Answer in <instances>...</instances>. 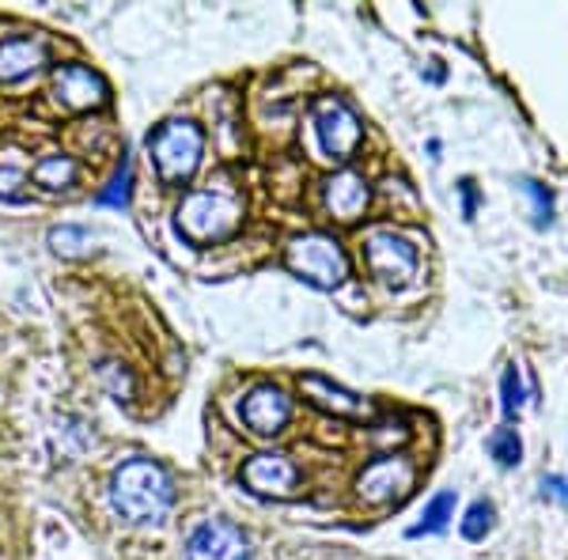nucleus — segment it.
I'll return each instance as SVG.
<instances>
[{
    "mask_svg": "<svg viewBox=\"0 0 568 560\" xmlns=\"http://www.w3.org/2000/svg\"><path fill=\"white\" fill-rule=\"evenodd\" d=\"M284 265H288L296 277H304L315 288H337L345 277H349V262H345V251L323 232L300 235L288 243L284 251Z\"/></svg>",
    "mask_w": 568,
    "mask_h": 560,
    "instance_id": "f03ea898",
    "label": "nucleus"
},
{
    "mask_svg": "<svg viewBox=\"0 0 568 560\" xmlns=\"http://www.w3.org/2000/svg\"><path fill=\"white\" fill-rule=\"evenodd\" d=\"M125 197H130V160H122V171L110 182L106 194H99V201H103V205H125Z\"/></svg>",
    "mask_w": 568,
    "mask_h": 560,
    "instance_id": "4be33fe9",
    "label": "nucleus"
},
{
    "mask_svg": "<svg viewBox=\"0 0 568 560\" xmlns=\"http://www.w3.org/2000/svg\"><path fill=\"white\" fill-rule=\"evenodd\" d=\"M155 171L168 186H182L201 163V130L194 122H168L149 141Z\"/></svg>",
    "mask_w": 568,
    "mask_h": 560,
    "instance_id": "20e7f679",
    "label": "nucleus"
},
{
    "mask_svg": "<svg viewBox=\"0 0 568 560\" xmlns=\"http://www.w3.org/2000/svg\"><path fill=\"white\" fill-rule=\"evenodd\" d=\"M361 254H364L368 273L383 284L402 288V284H409L417 277V246L409 243V238L394 235V232H372L368 238H364Z\"/></svg>",
    "mask_w": 568,
    "mask_h": 560,
    "instance_id": "423d86ee",
    "label": "nucleus"
},
{
    "mask_svg": "<svg viewBox=\"0 0 568 560\" xmlns=\"http://www.w3.org/2000/svg\"><path fill=\"white\" fill-rule=\"evenodd\" d=\"M493 516H497V511H493L489 500H474L470 511H466V519H463V538L481 541L493 530Z\"/></svg>",
    "mask_w": 568,
    "mask_h": 560,
    "instance_id": "a211bd4d",
    "label": "nucleus"
},
{
    "mask_svg": "<svg viewBox=\"0 0 568 560\" xmlns=\"http://www.w3.org/2000/svg\"><path fill=\"white\" fill-rule=\"evenodd\" d=\"M542 496H549V500H561L568 508V481H565V477H557V474L542 477Z\"/></svg>",
    "mask_w": 568,
    "mask_h": 560,
    "instance_id": "5701e85b",
    "label": "nucleus"
},
{
    "mask_svg": "<svg viewBox=\"0 0 568 560\" xmlns=\"http://www.w3.org/2000/svg\"><path fill=\"white\" fill-rule=\"evenodd\" d=\"M240 201L220 194V190H197L182 201L179 208V227L186 238L194 243H216V238H227L240 227Z\"/></svg>",
    "mask_w": 568,
    "mask_h": 560,
    "instance_id": "7ed1b4c3",
    "label": "nucleus"
},
{
    "mask_svg": "<svg viewBox=\"0 0 568 560\" xmlns=\"http://www.w3.org/2000/svg\"><path fill=\"white\" fill-rule=\"evenodd\" d=\"M45 61L42 45L31 39H8L0 42V84H12V80L27 77Z\"/></svg>",
    "mask_w": 568,
    "mask_h": 560,
    "instance_id": "4468645a",
    "label": "nucleus"
},
{
    "mask_svg": "<svg viewBox=\"0 0 568 560\" xmlns=\"http://www.w3.org/2000/svg\"><path fill=\"white\" fill-rule=\"evenodd\" d=\"M243 485L251 489L254 496H292L300 485V470L288 455H277V451H262V455H251L243 462Z\"/></svg>",
    "mask_w": 568,
    "mask_h": 560,
    "instance_id": "1a4fd4ad",
    "label": "nucleus"
},
{
    "mask_svg": "<svg viewBox=\"0 0 568 560\" xmlns=\"http://www.w3.org/2000/svg\"><path fill=\"white\" fill-rule=\"evenodd\" d=\"M414 481H417V470L409 458L383 455V458H375L372 466H364L361 481H356V496H361L368 508H390V503L406 500Z\"/></svg>",
    "mask_w": 568,
    "mask_h": 560,
    "instance_id": "39448f33",
    "label": "nucleus"
},
{
    "mask_svg": "<svg viewBox=\"0 0 568 560\" xmlns=\"http://www.w3.org/2000/svg\"><path fill=\"white\" fill-rule=\"evenodd\" d=\"M53 91L58 99L72 110H91L106 103V80L99 72H91L88 65H61L53 72Z\"/></svg>",
    "mask_w": 568,
    "mask_h": 560,
    "instance_id": "9b49d317",
    "label": "nucleus"
},
{
    "mask_svg": "<svg viewBox=\"0 0 568 560\" xmlns=\"http://www.w3.org/2000/svg\"><path fill=\"white\" fill-rule=\"evenodd\" d=\"M16 186H23V174L20 171H0V194H4V197H20V194H16Z\"/></svg>",
    "mask_w": 568,
    "mask_h": 560,
    "instance_id": "393cba45",
    "label": "nucleus"
},
{
    "mask_svg": "<svg viewBox=\"0 0 568 560\" xmlns=\"http://www.w3.org/2000/svg\"><path fill=\"white\" fill-rule=\"evenodd\" d=\"M500 406H504V417L508 420H516L519 417V409H524V379H519V367L511 364L508 371H504V379H500Z\"/></svg>",
    "mask_w": 568,
    "mask_h": 560,
    "instance_id": "6ab92c4d",
    "label": "nucleus"
},
{
    "mask_svg": "<svg viewBox=\"0 0 568 560\" xmlns=\"http://www.w3.org/2000/svg\"><path fill=\"white\" fill-rule=\"evenodd\" d=\"M326 208L337 224H356L368 208V182L356 171H337L326 182Z\"/></svg>",
    "mask_w": 568,
    "mask_h": 560,
    "instance_id": "f8f14e48",
    "label": "nucleus"
},
{
    "mask_svg": "<svg viewBox=\"0 0 568 560\" xmlns=\"http://www.w3.org/2000/svg\"><path fill=\"white\" fill-rule=\"evenodd\" d=\"M50 243L58 254H84L91 246V235L84 227H58V232H50Z\"/></svg>",
    "mask_w": 568,
    "mask_h": 560,
    "instance_id": "aec40b11",
    "label": "nucleus"
},
{
    "mask_svg": "<svg viewBox=\"0 0 568 560\" xmlns=\"http://www.w3.org/2000/svg\"><path fill=\"white\" fill-rule=\"evenodd\" d=\"M524 190H527V197L535 201V224L546 227L549 220H554V197H549V190L542 186V182H535V179H527Z\"/></svg>",
    "mask_w": 568,
    "mask_h": 560,
    "instance_id": "412c9836",
    "label": "nucleus"
},
{
    "mask_svg": "<svg viewBox=\"0 0 568 560\" xmlns=\"http://www.w3.org/2000/svg\"><path fill=\"white\" fill-rule=\"evenodd\" d=\"M489 455L497 458V466H504V470H511V466H519V458H524V444H519L516 428H497L489 436Z\"/></svg>",
    "mask_w": 568,
    "mask_h": 560,
    "instance_id": "f3484780",
    "label": "nucleus"
},
{
    "mask_svg": "<svg viewBox=\"0 0 568 560\" xmlns=\"http://www.w3.org/2000/svg\"><path fill=\"white\" fill-rule=\"evenodd\" d=\"M72 179H77V163L69 155H45L39 167H34V182L45 190H65Z\"/></svg>",
    "mask_w": 568,
    "mask_h": 560,
    "instance_id": "dca6fc26",
    "label": "nucleus"
},
{
    "mask_svg": "<svg viewBox=\"0 0 568 560\" xmlns=\"http://www.w3.org/2000/svg\"><path fill=\"white\" fill-rule=\"evenodd\" d=\"M459 194H463V216H466V220H474V213H478V190H474V182H470V179H463V182H459Z\"/></svg>",
    "mask_w": 568,
    "mask_h": 560,
    "instance_id": "b1692460",
    "label": "nucleus"
},
{
    "mask_svg": "<svg viewBox=\"0 0 568 560\" xmlns=\"http://www.w3.org/2000/svg\"><path fill=\"white\" fill-rule=\"evenodd\" d=\"M292 417V401L288 394L273 383H262L243 398V425L254 431V436H277V431L288 425Z\"/></svg>",
    "mask_w": 568,
    "mask_h": 560,
    "instance_id": "9d476101",
    "label": "nucleus"
},
{
    "mask_svg": "<svg viewBox=\"0 0 568 560\" xmlns=\"http://www.w3.org/2000/svg\"><path fill=\"white\" fill-rule=\"evenodd\" d=\"M447 519H455V492H436L428 500L425 516H420L417 527H409V538H420V534H439L447 527Z\"/></svg>",
    "mask_w": 568,
    "mask_h": 560,
    "instance_id": "2eb2a0df",
    "label": "nucleus"
},
{
    "mask_svg": "<svg viewBox=\"0 0 568 560\" xmlns=\"http://www.w3.org/2000/svg\"><path fill=\"white\" fill-rule=\"evenodd\" d=\"M110 500L118 516L130 522H160L175 500V485L168 470L152 458H130L110 477Z\"/></svg>",
    "mask_w": 568,
    "mask_h": 560,
    "instance_id": "f257e3e1",
    "label": "nucleus"
},
{
    "mask_svg": "<svg viewBox=\"0 0 568 560\" xmlns=\"http://www.w3.org/2000/svg\"><path fill=\"white\" fill-rule=\"evenodd\" d=\"M315 130H318V144H323V152L329 160H349L364 141L361 118L353 114V106L345 103V99H334V95L315 103Z\"/></svg>",
    "mask_w": 568,
    "mask_h": 560,
    "instance_id": "0eeeda50",
    "label": "nucleus"
},
{
    "mask_svg": "<svg viewBox=\"0 0 568 560\" xmlns=\"http://www.w3.org/2000/svg\"><path fill=\"white\" fill-rule=\"evenodd\" d=\"M300 390H304L318 409L337 413V417H361V413L368 409L364 398H356V394L345 387H334V383L323 379V375H304V379H300Z\"/></svg>",
    "mask_w": 568,
    "mask_h": 560,
    "instance_id": "ddd939ff",
    "label": "nucleus"
},
{
    "mask_svg": "<svg viewBox=\"0 0 568 560\" xmlns=\"http://www.w3.org/2000/svg\"><path fill=\"white\" fill-rule=\"evenodd\" d=\"M186 560H251V541L235 522L209 519L186 538Z\"/></svg>",
    "mask_w": 568,
    "mask_h": 560,
    "instance_id": "6e6552de",
    "label": "nucleus"
}]
</instances>
